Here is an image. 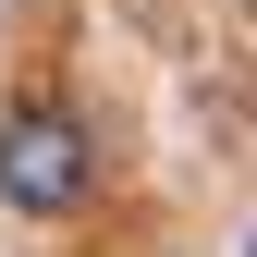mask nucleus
<instances>
[{"mask_svg":"<svg viewBox=\"0 0 257 257\" xmlns=\"http://www.w3.org/2000/svg\"><path fill=\"white\" fill-rule=\"evenodd\" d=\"M86 184H98V147H86L74 110H13L0 122V196L13 208L61 220V208H86Z\"/></svg>","mask_w":257,"mask_h":257,"instance_id":"f257e3e1","label":"nucleus"}]
</instances>
